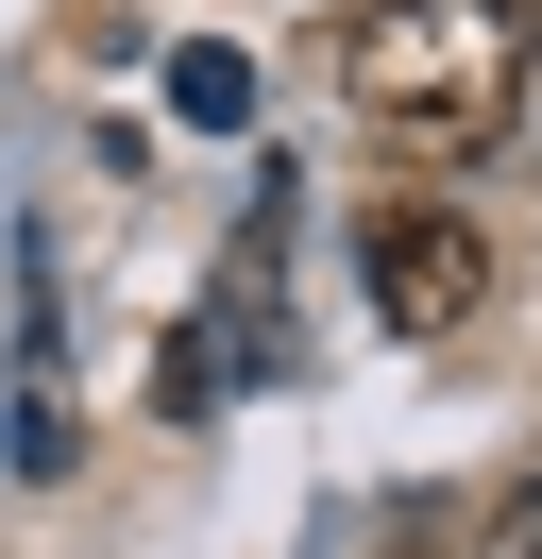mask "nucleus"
Returning a JSON list of instances; mask_svg holds the SVG:
<instances>
[{
	"instance_id": "nucleus-2",
	"label": "nucleus",
	"mask_w": 542,
	"mask_h": 559,
	"mask_svg": "<svg viewBox=\"0 0 542 559\" xmlns=\"http://www.w3.org/2000/svg\"><path fill=\"white\" fill-rule=\"evenodd\" d=\"M356 272H373V306H390L406 340H458V322L492 306V238H474L458 204H424V187H406V204H373Z\"/></svg>"
},
{
	"instance_id": "nucleus-1",
	"label": "nucleus",
	"mask_w": 542,
	"mask_h": 559,
	"mask_svg": "<svg viewBox=\"0 0 542 559\" xmlns=\"http://www.w3.org/2000/svg\"><path fill=\"white\" fill-rule=\"evenodd\" d=\"M339 85H356V119L390 153L458 170V153H492L508 103H526V0H373L356 35H339Z\"/></svg>"
},
{
	"instance_id": "nucleus-3",
	"label": "nucleus",
	"mask_w": 542,
	"mask_h": 559,
	"mask_svg": "<svg viewBox=\"0 0 542 559\" xmlns=\"http://www.w3.org/2000/svg\"><path fill=\"white\" fill-rule=\"evenodd\" d=\"M169 103H187L203 136H237V119H255V69H237V51H187V69H169Z\"/></svg>"
}]
</instances>
